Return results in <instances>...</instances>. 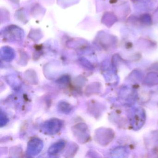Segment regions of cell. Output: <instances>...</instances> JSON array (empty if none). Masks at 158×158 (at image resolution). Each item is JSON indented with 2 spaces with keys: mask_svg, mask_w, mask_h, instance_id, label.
Here are the masks:
<instances>
[{
  "mask_svg": "<svg viewBox=\"0 0 158 158\" xmlns=\"http://www.w3.org/2000/svg\"><path fill=\"white\" fill-rule=\"evenodd\" d=\"M62 126V122L57 119H52L45 122L41 128L43 132L48 135L57 134Z\"/></svg>",
  "mask_w": 158,
  "mask_h": 158,
  "instance_id": "6da1fadb",
  "label": "cell"
},
{
  "mask_svg": "<svg viewBox=\"0 0 158 158\" xmlns=\"http://www.w3.org/2000/svg\"><path fill=\"white\" fill-rule=\"evenodd\" d=\"M74 134L81 142H85L87 140V127L85 124H78L74 126Z\"/></svg>",
  "mask_w": 158,
  "mask_h": 158,
  "instance_id": "7a4b0ae2",
  "label": "cell"
},
{
  "mask_svg": "<svg viewBox=\"0 0 158 158\" xmlns=\"http://www.w3.org/2000/svg\"><path fill=\"white\" fill-rule=\"evenodd\" d=\"M43 148V143L38 139H33L28 143L27 152L30 155H35L38 154Z\"/></svg>",
  "mask_w": 158,
  "mask_h": 158,
  "instance_id": "3957f363",
  "label": "cell"
},
{
  "mask_svg": "<svg viewBox=\"0 0 158 158\" xmlns=\"http://www.w3.org/2000/svg\"><path fill=\"white\" fill-rule=\"evenodd\" d=\"M64 146H65V143L64 141L57 142L50 148L48 150L49 153L52 154H57L64 149Z\"/></svg>",
  "mask_w": 158,
  "mask_h": 158,
  "instance_id": "277c9868",
  "label": "cell"
},
{
  "mask_svg": "<svg viewBox=\"0 0 158 158\" xmlns=\"http://www.w3.org/2000/svg\"><path fill=\"white\" fill-rule=\"evenodd\" d=\"M60 110L62 111L63 112L69 113L70 111L71 110V106L70 105H68L67 103H65V102H64V103H60Z\"/></svg>",
  "mask_w": 158,
  "mask_h": 158,
  "instance_id": "5b68a950",
  "label": "cell"
}]
</instances>
